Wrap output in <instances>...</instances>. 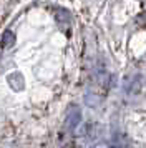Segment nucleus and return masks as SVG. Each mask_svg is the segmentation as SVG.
Segmentation results:
<instances>
[{
	"label": "nucleus",
	"mask_w": 146,
	"mask_h": 148,
	"mask_svg": "<svg viewBox=\"0 0 146 148\" xmlns=\"http://www.w3.org/2000/svg\"><path fill=\"white\" fill-rule=\"evenodd\" d=\"M80 121H81V110L78 107L72 105V107L66 110V118H65L66 130H75L80 125Z\"/></svg>",
	"instance_id": "f257e3e1"
},
{
	"label": "nucleus",
	"mask_w": 146,
	"mask_h": 148,
	"mask_svg": "<svg viewBox=\"0 0 146 148\" xmlns=\"http://www.w3.org/2000/svg\"><path fill=\"white\" fill-rule=\"evenodd\" d=\"M8 83H10L15 90H22V88H23V80H22V75L20 73L10 75V77H8Z\"/></svg>",
	"instance_id": "f03ea898"
},
{
	"label": "nucleus",
	"mask_w": 146,
	"mask_h": 148,
	"mask_svg": "<svg viewBox=\"0 0 146 148\" xmlns=\"http://www.w3.org/2000/svg\"><path fill=\"white\" fill-rule=\"evenodd\" d=\"M126 90H128V93H139V90H141V80H139V78L131 80L128 83Z\"/></svg>",
	"instance_id": "7ed1b4c3"
},
{
	"label": "nucleus",
	"mask_w": 146,
	"mask_h": 148,
	"mask_svg": "<svg viewBox=\"0 0 146 148\" xmlns=\"http://www.w3.org/2000/svg\"><path fill=\"white\" fill-rule=\"evenodd\" d=\"M2 40H3L2 42V45H3L5 48H8V47H12L13 45V42H15V35H13L12 32H5Z\"/></svg>",
	"instance_id": "20e7f679"
},
{
	"label": "nucleus",
	"mask_w": 146,
	"mask_h": 148,
	"mask_svg": "<svg viewBox=\"0 0 146 148\" xmlns=\"http://www.w3.org/2000/svg\"><path fill=\"white\" fill-rule=\"evenodd\" d=\"M57 20H58L60 25H68L70 23V15H68V12L60 10L58 14H57Z\"/></svg>",
	"instance_id": "39448f33"
},
{
	"label": "nucleus",
	"mask_w": 146,
	"mask_h": 148,
	"mask_svg": "<svg viewBox=\"0 0 146 148\" xmlns=\"http://www.w3.org/2000/svg\"><path fill=\"white\" fill-rule=\"evenodd\" d=\"M73 148H81V147H73Z\"/></svg>",
	"instance_id": "423d86ee"
}]
</instances>
